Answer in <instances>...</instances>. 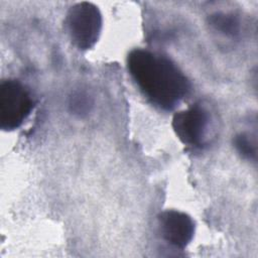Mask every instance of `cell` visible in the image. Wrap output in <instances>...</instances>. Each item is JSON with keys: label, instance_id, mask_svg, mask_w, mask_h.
<instances>
[{"label": "cell", "instance_id": "cell-5", "mask_svg": "<svg viewBox=\"0 0 258 258\" xmlns=\"http://www.w3.org/2000/svg\"><path fill=\"white\" fill-rule=\"evenodd\" d=\"M158 226L162 238L171 246L184 249L192 240L195 223L185 213L167 210L159 214Z\"/></svg>", "mask_w": 258, "mask_h": 258}, {"label": "cell", "instance_id": "cell-6", "mask_svg": "<svg viewBox=\"0 0 258 258\" xmlns=\"http://www.w3.org/2000/svg\"><path fill=\"white\" fill-rule=\"evenodd\" d=\"M209 24L216 31L226 35L235 37L240 31V22L238 18L229 13L217 12L209 17Z\"/></svg>", "mask_w": 258, "mask_h": 258}, {"label": "cell", "instance_id": "cell-2", "mask_svg": "<svg viewBox=\"0 0 258 258\" xmlns=\"http://www.w3.org/2000/svg\"><path fill=\"white\" fill-rule=\"evenodd\" d=\"M67 29L74 45L81 50L92 48L98 41L103 25L99 8L91 2L73 5L67 14Z\"/></svg>", "mask_w": 258, "mask_h": 258}, {"label": "cell", "instance_id": "cell-8", "mask_svg": "<svg viewBox=\"0 0 258 258\" xmlns=\"http://www.w3.org/2000/svg\"><path fill=\"white\" fill-rule=\"evenodd\" d=\"M234 146L238 153L245 159L255 161L257 156L256 143L246 133H239L234 138Z\"/></svg>", "mask_w": 258, "mask_h": 258}, {"label": "cell", "instance_id": "cell-4", "mask_svg": "<svg viewBox=\"0 0 258 258\" xmlns=\"http://www.w3.org/2000/svg\"><path fill=\"white\" fill-rule=\"evenodd\" d=\"M172 128L184 145L201 147L204 145L209 132L210 113L205 107L195 104L174 114Z\"/></svg>", "mask_w": 258, "mask_h": 258}, {"label": "cell", "instance_id": "cell-1", "mask_svg": "<svg viewBox=\"0 0 258 258\" xmlns=\"http://www.w3.org/2000/svg\"><path fill=\"white\" fill-rule=\"evenodd\" d=\"M127 68L143 96L159 109L173 110L190 91L183 72L162 54L133 49L128 54Z\"/></svg>", "mask_w": 258, "mask_h": 258}, {"label": "cell", "instance_id": "cell-7", "mask_svg": "<svg viewBox=\"0 0 258 258\" xmlns=\"http://www.w3.org/2000/svg\"><path fill=\"white\" fill-rule=\"evenodd\" d=\"M69 107L73 114L79 117H84L91 111L93 107V100L86 92L76 91L70 97Z\"/></svg>", "mask_w": 258, "mask_h": 258}, {"label": "cell", "instance_id": "cell-3", "mask_svg": "<svg viewBox=\"0 0 258 258\" xmlns=\"http://www.w3.org/2000/svg\"><path fill=\"white\" fill-rule=\"evenodd\" d=\"M30 92L17 80H4L0 84V127L4 131L19 128L33 109Z\"/></svg>", "mask_w": 258, "mask_h": 258}]
</instances>
